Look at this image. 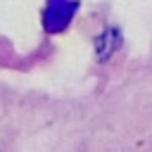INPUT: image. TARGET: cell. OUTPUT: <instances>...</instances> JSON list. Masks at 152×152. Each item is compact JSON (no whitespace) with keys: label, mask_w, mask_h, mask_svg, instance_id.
<instances>
[{"label":"cell","mask_w":152,"mask_h":152,"mask_svg":"<svg viewBox=\"0 0 152 152\" xmlns=\"http://www.w3.org/2000/svg\"><path fill=\"white\" fill-rule=\"evenodd\" d=\"M76 10H78V0H48L43 10V28L48 33L64 31L71 24Z\"/></svg>","instance_id":"cell-1"},{"label":"cell","mask_w":152,"mask_h":152,"mask_svg":"<svg viewBox=\"0 0 152 152\" xmlns=\"http://www.w3.org/2000/svg\"><path fill=\"white\" fill-rule=\"evenodd\" d=\"M95 45H97V52H100V57L102 59H107L119 45H121V38H119V31H114V28H107L97 40H95Z\"/></svg>","instance_id":"cell-2"}]
</instances>
